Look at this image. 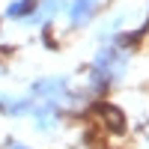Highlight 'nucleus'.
Returning <instances> with one entry per match:
<instances>
[{"label": "nucleus", "mask_w": 149, "mask_h": 149, "mask_svg": "<svg viewBox=\"0 0 149 149\" xmlns=\"http://www.w3.org/2000/svg\"><path fill=\"white\" fill-rule=\"evenodd\" d=\"M33 6H36V0H24V3H15V6L9 9V15H21V12H30Z\"/></svg>", "instance_id": "obj_2"}, {"label": "nucleus", "mask_w": 149, "mask_h": 149, "mask_svg": "<svg viewBox=\"0 0 149 149\" xmlns=\"http://www.w3.org/2000/svg\"><path fill=\"white\" fill-rule=\"evenodd\" d=\"M93 3H95V0H78V3H74V9H72V18L74 21H86V15H90V12H93Z\"/></svg>", "instance_id": "obj_1"}]
</instances>
